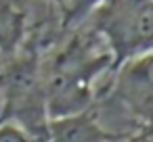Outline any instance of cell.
<instances>
[{
	"mask_svg": "<svg viewBox=\"0 0 153 142\" xmlns=\"http://www.w3.org/2000/svg\"><path fill=\"white\" fill-rule=\"evenodd\" d=\"M25 13L9 0H0V54L11 57L25 42Z\"/></svg>",
	"mask_w": 153,
	"mask_h": 142,
	"instance_id": "obj_6",
	"label": "cell"
},
{
	"mask_svg": "<svg viewBox=\"0 0 153 142\" xmlns=\"http://www.w3.org/2000/svg\"><path fill=\"white\" fill-rule=\"evenodd\" d=\"M105 2V0H63L61 4V25L63 29H76Z\"/></svg>",
	"mask_w": 153,
	"mask_h": 142,
	"instance_id": "obj_7",
	"label": "cell"
},
{
	"mask_svg": "<svg viewBox=\"0 0 153 142\" xmlns=\"http://www.w3.org/2000/svg\"><path fill=\"white\" fill-rule=\"evenodd\" d=\"M74 36L42 65L48 119L80 113L94 104V82L113 71V59L103 40L88 27L71 29Z\"/></svg>",
	"mask_w": 153,
	"mask_h": 142,
	"instance_id": "obj_1",
	"label": "cell"
},
{
	"mask_svg": "<svg viewBox=\"0 0 153 142\" xmlns=\"http://www.w3.org/2000/svg\"><path fill=\"white\" fill-rule=\"evenodd\" d=\"M7 59L4 65H0V125H15L34 142H44L48 111L40 48L25 40L23 46Z\"/></svg>",
	"mask_w": 153,
	"mask_h": 142,
	"instance_id": "obj_2",
	"label": "cell"
},
{
	"mask_svg": "<svg viewBox=\"0 0 153 142\" xmlns=\"http://www.w3.org/2000/svg\"><path fill=\"white\" fill-rule=\"evenodd\" d=\"M48 2H55V4H57V7L61 9V4H63V0H48Z\"/></svg>",
	"mask_w": 153,
	"mask_h": 142,
	"instance_id": "obj_8",
	"label": "cell"
},
{
	"mask_svg": "<svg viewBox=\"0 0 153 142\" xmlns=\"http://www.w3.org/2000/svg\"><path fill=\"white\" fill-rule=\"evenodd\" d=\"M126 134L128 132H113L105 127L97 107L92 104L80 113L48 119L44 142H120Z\"/></svg>",
	"mask_w": 153,
	"mask_h": 142,
	"instance_id": "obj_5",
	"label": "cell"
},
{
	"mask_svg": "<svg viewBox=\"0 0 153 142\" xmlns=\"http://www.w3.org/2000/svg\"><path fill=\"white\" fill-rule=\"evenodd\" d=\"M103 98L117 104L134 121V127H151V52L122 63L113 71V79L103 90Z\"/></svg>",
	"mask_w": 153,
	"mask_h": 142,
	"instance_id": "obj_4",
	"label": "cell"
},
{
	"mask_svg": "<svg viewBox=\"0 0 153 142\" xmlns=\"http://www.w3.org/2000/svg\"><path fill=\"white\" fill-rule=\"evenodd\" d=\"M82 25L103 40L115 71L122 63L151 52L153 0H105Z\"/></svg>",
	"mask_w": 153,
	"mask_h": 142,
	"instance_id": "obj_3",
	"label": "cell"
}]
</instances>
